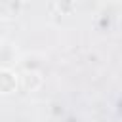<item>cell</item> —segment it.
<instances>
[{
	"instance_id": "6da1fadb",
	"label": "cell",
	"mask_w": 122,
	"mask_h": 122,
	"mask_svg": "<svg viewBox=\"0 0 122 122\" xmlns=\"http://www.w3.org/2000/svg\"><path fill=\"white\" fill-rule=\"evenodd\" d=\"M15 84H17L15 74L10 72L8 69H2V72H0V90H2V93H11L15 90Z\"/></svg>"
},
{
	"instance_id": "7a4b0ae2",
	"label": "cell",
	"mask_w": 122,
	"mask_h": 122,
	"mask_svg": "<svg viewBox=\"0 0 122 122\" xmlns=\"http://www.w3.org/2000/svg\"><path fill=\"white\" fill-rule=\"evenodd\" d=\"M21 82H23V88H25L27 92H34L36 88H40V84H42V76H40L38 72L30 71V72H25V74L21 76Z\"/></svg>"
},
{
	"instance_id": "3957f363",
	"label": "cell",
	"mask_w": 122,
	"mask_h": 122,
	"mask_svg": "<svg viewBox=\"0 0 122 122\" xmlns=\"http://www.w3.org/2000/svg\"><path fill=\"white\" fill-rule=\"evenodd\" d=\"M57 6H59V10H61L65 15H71V13L74 11V4H72V0H59Z\"/></svg>"
}]
</instances>
